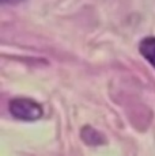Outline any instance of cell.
Returning <instances> with one entry per match:
<instances>
[{
	"instance_id": "3957f363",
	"label": "cell",
	"mask_w": 155,
	"mask_h": 156,
	"mask_svg": "<svg viewBox=\"0 0 155 156\" xmlns=\"http://www.w3.org/2000/svg\"><path fill=\"white\" fill-rule=\"evenodd\" d=\"M82 140L88 145H99V144L105 143V137L102 133L97 130V129L91 128V126H85L80 132Z\"/></svg>"
},
{
	"instance_id": "6da1fadb",
	"label": "cell",
	"mask_w": 155,
	"mask_h": 156,
	"mask_svg": "<svg viewBox=\"0 0 155 156\" xmlns=\"http://www.w3.org/2000/svg\"><path fill=\"white\" fill-rule=\"evenodd\" d=\"M10 112L15 118L23 121H34L41 118L42 107L29 98H15L10 102Z\"/></svg>"
},
{
	"instance_id": "7a4b0ae2",
	"label": "cell",
	"mask_w": 155,
	"mask_h": 156,
	"mask_svg": "<svg viewBox=\"0 0 155 156\" xmlns=\"http://www.w3.org/2000/svg\"><path fill=\"white\" fill-rule=\"evenodd\" d=\"M139 52L148 62L155 68V37H144L139 44Z\"/></svg>"
},
{
	"instance_id": "277c9868",
	"label": "cell",
	"mask_w": 155,
	"mask_h": 156,
	"mask_svg": "<svg viewBox=\"0 0 155 156\" xmlns=\"http://www.w3.org/2000/svg\"><path fill=\"white\" fill-rule=\"evenodd\" d=\"M0 2L4 4V3H10V4H14V3H18V2H20V0H0Z\"/></svg>"
}]
</instances>
